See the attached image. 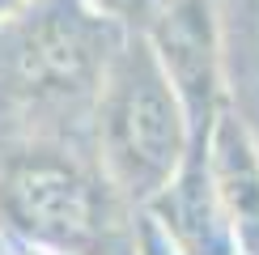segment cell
<instances>
[{
    "mask_svg": "<svg viewBox=\"0 0 259 255\" xmlns=\"http://www.w3.org/2000/svg\"><path fill=\"white\" fill-rule=\"evenodd\" d=\"M132 255H183L175 242H170L166 226L153 217L149 208H140L136 217V230H132Z\"/></svg>",
    "mask_w": 259,
    "mask_h": 255,
    "instance_id": "cell-7",
    "label": "cell"
},
{
    "mask_svg": "<svg viewBox=\"0 0 259 255\" xmlns=\"http://www.w3.org/2000/svg\"><path fill=\"white\" fill-rule=\"evenodd\" d=\"M196 132L149 34H127L94 106V162L115 196L149 208L191 162Z\"/></svg>",
    "mask_w": 259,
    "mask_h": 255,
    "instance_id": "cell-2",
    "label": "cell"
},
{
    "mask_svg": "<svg viewBox=\"0 0 259 255\" xmlns=\"http://www.w3.org/2000/svg\"><path fill=\"white\" fill-rule=\"evenodd\" d=\"M161 68H166L175 94L187 106L196 145L208 141L212 119H217V21H212V0H166L157 21L149 26Z\"/></svg>",
    "mask_w": 259,
    "mask_h": 255,
    "instance_id": "cell-4",
    "label": "cell"
},
{
    "mask_svg": "<svg viewBox=\"0 0 259 255\" xmlns=\"http://www.w3.org/2000/svg\"><path fill=\"white\" fill-rule=\"evenodd\" d=\"M9 255H47V251H38V247H26V242H9Z\"/></svg>",
    "mask_w": 259,
    "mask_h": 255,
    "instance_id": "cell-9",
    "label": "cell"
},
{
    "mask_svg": "<svg viewBox=\"0 0 259 255\" xmlns=\"http://www.w3.org/2000/svg\"><path fill=\"white\" fill-rule=\"evenodd\" d=\"M166 0H90L94 13H102L106 21H115L127 34H149V26L157 21Z\"/></svg>",
    "mask_w": 259,
    "mask_h": 255,
    "instance_id": "cell-6",
    "label": "cell"
},
{
    "mask_svg": "<svg viewBox=\"0 0 259 255\" xmlns=\"http://www.w3.org/2000/svg\"><path fill=\"white\" fill-rule=\"evenodd\" d=\"M21 5H30V0H0V21H9V17H13Z\"/></svg>",
    "mask_w": 259,
    "mask_h": 255,
    "instance_id": "cell-8",
    "label": "cell"
},
{
    "mask_svg": "<svg viewBox=\"0 0 259 255\" xmlns=\"http://www.w3.org/2000/svg\"><path fill=\"white\" fill-rule=\"evenodd\" d=\"M204 153H208L212 191L230 221L234 247L238 255H259V153L234 111H225V106L217 111Z\"/></svg>",
    "mask_w": 259,
    "mask_h": 255,
    "instance_id": "cell-5",
    "label": "cell"
},
{
    "mask_svg": "<svg viewBox=\"0 0 259 255\" xmlns=\"http://www.w3.org/2000/svg\"><path fill=\"white\" fill-rule=\"evenodd\" d=\"M123 38L90 0H30L0 21V141H64V119H94Z\"/></svg>",
    "mask_w": 259,
    "mask_h": 255,
    "instance_id": "cell-1",
    "label": "cell"
},
{
    "mask_svg": "<svg viewBox=\"0 0 259 255\" xmlns=\"http://www.w3.org/2000/svg\"><path fill=\"white\" fill-rule=\"evenodd\" d=\"M9 242H13V238H9V234H5V226H0V255H9Z\"/></svg>",
    "mask_w": 259,
    "mask_h": 255,
    "instance_id": "cell-10",
    "label": "cell"
},
{
    "mask_svg": "<svg viewBox=\"0 0 259 255\" xmlns=\"http://www.w3.org/2000/svg\"><path fill=\"white\" fill-rule=\"evenodd\" d=\"M115 187L64 141H0V226L47 255H123Z\"/></svg>",
    "mask_w": 259,
    "mask_h": 255,
    "instance_id": "cell-3",
    "label": "cell"
}]
</instances>
